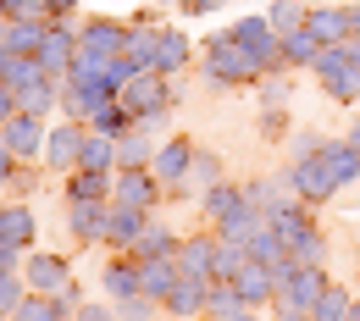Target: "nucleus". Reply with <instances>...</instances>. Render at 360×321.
Wrapping results in <instances>:
<instances>
[{
	"label": "nucleus",
	"instance_id": "f257e3e1",
	"mask_svg": "<svg viewBox=\"0 0 360 321\" xmlns=\"http://www.w3.org/2000/svg\"><path fill=\"white\" fill-rule=\"evenodd\" d=\"M355 178H360V150H349V138L321 144L316 155L294 161V172H288V183H294V199H300V205H321L327 194H338V188L355 183Z\"/></svg>",
	"mask_w": 360,
	"mask_h": 321
},
{
	"label": "nucleus",
	"instance_id": "f03ea898",
	"mask_svg": "<svg viewBox=\"0 0 360 321\" xmlns=\"http://www.w3.org/2000/svg\"><path fill=\"white\" fill-rule=\"evenodd\" d=\"M205 78L222 84V89H244V84H255L266 72H261V61L238 45L233 34H217V39H205Z\"/></svg>",
	"mask_w": 360,
	"mask_h": 321
},
{
	"label": "nucleus",
	"instance_id": "7ed1b4c3",
	"mask_svg": "<svg viewBox=\"0 0 360 321\" xmlns=\"http://www.w3.org/2000/svg\"><path fill=\"white\" fill-rule=\"evenodd\" d=\"M271 228H277V238L288 244V255L300 266H321V228L311 222V211L283 205V211H271Z\"/></svg>",
	"mask_w": 360,
	"mask_h": 321
},
{
	"label": "nucleus",
	"instance_id": "20e7f679",
	"mask_svg": "<svg viewBox=\"0 0 360 321\" xmlns=\"http://www.w3.org/2000/svg\"><path fill=\"white\" fill-rule=\"evenodd\" d=\"M134 55L144 61V72H178L183 61H188V39L183 34H155V28H139L134 34Z\"/></svg>",
	"mask_w": 360,
	"mask_h": 321
},
{
	"label": "nucleus",
	"instance_id": "39448f33",
	"mask_svg": "<svg viewBox=\"0 0 360 321\" xmlns=\"http://www.w3.org/2000/svg\"><path fill=\"white\" fill-rule=\"evenodd\" d=\"M316 78H321V89L333 94V100H360V67L349 61L344 45H327L316 55Z\"/></svg>",
	"mask_w": 360,
	"mask_h": 321
},
{
	"label": "nucleus",
	"instance_id": "423d86ee",
	"mask_svg": "<svg viewBox=\"0 0 360 321\" xmlns=\"http://www.w3.org/2000/svg\"><path fill=\"white\" fill-rule=\"evenodd\" d=\"M233 39L261 61V72H283V39H277V28H271L266 17H238Z\"/></svg>",
	"mask_w": 360,
	"mask_h": 321
},
{
	"label": "nucleus",
	"instance_id": "0eeeda50",
	"mask_svg": "<svg viewBox=\"0 0 360 321\" xmlns=\"http://www.w3.org/2000/svg\"><path fill=\"white\" fill-rule=\"evenodd\" d=\"M117 100L134 111L139 122H150L155 111H167V105H172V89H167V78H161V72H134V78L122 84V94H117Z\"/></svg>",
	"mask_w": 360,
	"mask_h": 321
},
{
	"label": "nucleus",
	"instance_id": "6e6552de",
	"mask_svg": "<svg viewBox=\"0 0 360 321\" xmlns=\"http://www.w3.org/2000/svg\"><path fill=\"white\" fill-rule=\"evenodd\" d=\"M327 294V266H294V272L283 277V288H277V310H311L316 299Z\"/></svg>",
	"mask_w": 360,
	"mask_h": 321
},
{
	"label": "nucleus",
	"instance_id": "1a4fd4ad",
	"mask_svg": "<svg viewBox=\"0 0 360 321\" xmlns=\"http://www.w3.org/2000/svg\"><path fill=\"white\" fill-rule=\"evenodd\" d=\"M144 228H150V211L111 199V205H105V238H100V244H111V249H134Z\"/></svg>",
	"mask_w": 360,
	"mask_h": 321
},
{
	"label": "nucleus",
	"instance_id": "9d476101",
	"mask_svg": "<svg viewBox=\"0 0 360 321\" xmlns=\"http://www.w3.org/2000/svg\"><path fill=\"white\" fill-rule=\"evenodd\" d=\"M72 61H78V34H72L67 22H50V39L39 45V67L61 84V78L72 72Z\"/></svg>",
	"mask_w": 360,
	"mask_h": 321
},
{
	"label": "nucleus",
	"instance_id": "9b49d317",
	"mask_svg": "<svg viewBox=\"0 0 360 321\" xmlns=\"http://www.w3.org/2000/svg\"><path fill=\"white\" fill-rule=\"evenodd\" d=\"M84 138H89L84 122H61V128H50V133H45L50 166H56V172H72V166H78V155H84Z\"/></svg>",
	"mask_w": 360,
	"mask_h": 321
},
{
	"label": "nucleus",
	"instance_id": "f8f14e48",
	"mask_svg": "<svg viewBox=\"0 0 360 321\" xmlns=\"http://www.w3.org/2000/svg\"><path fill=\"white\" fill-rule=\"evenodd\" d=\"M205 299H211V277H188V272H183L178 282H172V294L161 299V310H172V316H183V321H194L200 310H205Z\"/></svg>",
	"mask_w": 360,
	"mask_h": 321
},
{
	"label": "nucleus",
	"instance_id": "ddd939ff",
	"mask_svg": "<svg viewBox=\"0 0 360 321\" xmlns=\"http://www.w3.org/2000/svg\"><path fill=\"white\" fill-rule=\"evenodd\" d=\"M0 144H6L17 161H28V155L45 144V122H39V117H28V111H17L11 122H0Z\"/></svg>",
	"mask_w": 360,
	"mask_h": 321
},
{
	"label": "nucleus",
	"instance_id": "4468645a",
	"mask_svg": "<svg viewBox=\"0 0 360 321\" xmlns=\"http://www.w3.org/2000/svg\"><path fill=\"white\" fill-rule=\"evenodd\" d=\"M45 39H50V17H11L6 34H0V45L11 50V55H39Z\"/></svg>",
	"mask_w": 360,
	"mask_h": 321
},
{
	"label": "nucleus",
	"instance_id": "2eb2a0df",
	"mask_svg": "<svg viewBox=\"0 0 360 321\" xmlns=\"http://www.w3.org/2000/svg\"><path fill=\"white\" fill-rule=\"evenodd\" d=\"M100 282H105L111 299H134V294H144V266H139V255H117V261L100 272Z\"/></svg>",
	"mask_w": 360,
	"mask_h": 321
},
{
	"label": "nucleus",
	"instance_id": "dca6fc26",
	"mask_svg": "<svg viewBox=\"0 0 360 321\" xmlns=\"http://www.w3.org/2000/svg\"><path fill=\"white\" fill-rule=\"evenodd\" d=\"M217 255H222V238H217V232L183 238V249H178V272H188V277H211Z\"/></svg>",
	"mask_w": 360,
	"mask_h": 321
},
{
	"label": "nucleus",
	"instance_id": "f3484780",
	"mask_svg": "<svg viewBox=\"0 0 360 321\" xmlns=\"http://www.w3.org/2000/svg\"><path fill=\"white\" fill-rule=\"evenodd\" d=\"M305 28H311L321 45H349V39H355V22H349V11H338V6L305 11Z\"/></svg>",
	"mask_w": 360,
	"mask_h": 321
},
{
	"label": "nucleus",
	"instance_id": "a211bd4d",
	"mask_svg": "<svg viewBox=\"0 0 360 321\" xmlns=\"http://www.w3.org/2000/svg\"><path fill=\"white\" fill-rule=\"evenodd\" d=\"M111 199H122V205H139V211H155V199H161V183H155V172L144 166V172H117V194Z\"/></svg>",
	"mask_w": 360,
	"mask_h": 321
},
{
	"label": "nucleus",
	"instance_id": "6ab92c4d",
	"mask_svg": "<svg viewBox=\"0 0 360 321\" xmlns=\"http://www.w3.org/2000/svg\"><path fill=\"white\" fill-rule=\"evenodd\" d=\"M111 194H117V172H89V166L67 172V199H89V205H105Z\"/></svg>",
	"mask_w": 360,
	"mask_h": 321
},
{
	"label": "nucleus",
	"instance_id": "aec40b11",
	"mask_svg": "<svg viewBox=\"0 0 360 321\" xmlns=\"http://www.w3.org/2000/svg\"><path fill=\"white\" fill-rule=\"evenodd\" d=\"M22 277H28V288H34V294H61V288L72 282V272H67V261H61V255H34V261L22 266Z\"/></svg>",
	"mask_w": 360,
	"mask_h": 321
},
{
	"label": "nucleus",
	"instance_id": "412c9836",
	"mask_svg": "<svg viewBox=\"0 0 360 321\" xmlns=\"http://www.w3.org/2000/svg\"><path fill=\"white\" fill-rule=\"evenodd\" d=\"M233 288H238V299H244V305H266V299H277V272L261 266V261H250L244 272L233 277Z\"/></svg>",
	"mask_w": 360,
	"mask_h": 321
},
{
	"label": "nucleus",
	"instance_id": "4be33fe9",
	"mask_svg": "<svg viewBox=\"0 0 360 321\" xmlns=\"http://www.w3.org/2000/svg\"><path fill=\"white\" fill-rule=\"evenodd\" d=\"M178 238H172V228H161V222H150V228L139 232V244L128 249V255H139V261H178Z\"/></svg>",
	"mask_w": 360,
	"mask_h": 321
},
{
	"label": "nucleus",
	"instance_id": "5701e85b",
	"mask_svg": "<svg viewBox=\"0 0 360 321\" xmlns=\"http://www.w3.org/2000/svg\"><path fill=\"white\" fill-rule=\"evenodd\" d=\"M188 166H194V144H188V138H172V144L155 155V166H150V172H155V178H172V188H183Z\"/></svg>",
	"mask_w": 360,
	"mask_h": 321
},
{
	"label": "nucleus",
	"instance_id": "b1692460",
	"mask_svg": "<svg viewBox=\"0 0 360 321\" xmlns=\"http://www.w3.org/2000/svg\"><path fill=\"white\" fill-rule=\"evenodd\" d=\"M139 128V117L122 105V100H111V105H100L89 117V133H105V138H122V133H134Z\"/></svg>",
	"mask_w": 360,
	"mask_h": 321
},
{
	"label": "nucleus",
	"instance_id": "393cba45",
	"mask_svg": "<svg viewBox=\"0 0 360 321\" xmlns=\"http://www.w3.org/2000/svg\"><path fill=\"white\" fill-rule=\"evenodd\" d=\"M105 205H111V199H105ZM105 205H89V199H72V238H84V244L105 238Z\"/></svg>",
	"mask_w": 360,
	"mask_h": 321
},
{
	"label": "nucleus",
	"instance_id": "a878e982",
	"mask_svg": "<svg viewBox=\"0 0 360 321\" xmlns=\"http://www.w3.org/2000/svg\"><path fill=\"white\" fill-rule=\"evenodd\" d=\"M321 39H316L311 28H294L288 39H283V67H316V55H321Z\"/></svg>",
	"mask_w": 360,
	"mask_h": 321
},
{
	"label": "nucleus",
	"instance_id": "bb28decb",
	"mask_svg": "<svg viewBox=\"0 0 360 321\" xmlns=\"http://www.w3.org/2000/svg\"><path fill=\"white\" fill-rule=\"evenodd\" d=\"M78 166H89V172H117V138L89 133V138H84V155H78ZM78 166H72V172H78Z\"/></svg>",
	"mask_w": 360,
	"mask_h": 321
},
{
	"label": "nucleus",
	"instance_id": "cd10ccee",
	"mask_svg": "<svg viewBox=\"0 0 360 321\" xmlns=\"http://www.w3.org/2000/svg\"><path fill=\"white\" fill-rule=\"evenodd\" d=\"M144 166H155V161H150V138L122 133L117 138V172H144Z\"/></svg>",
	"mask_w": 360,
	"mask_h": 321
},
{
	"label": "nucleus",
	"instance_id": "c85d7f7f",
	"mask_svg": "<svg viewBox=\"0 0 360 321\" xmlns=\"http://www.w3.org/2000/svg\"><path fill=\"white\" fill-rule=\"evenodd\" d=\"M0 238H11L17 249H28V244H34V211H28V205L0 211Z\"/></svg>",
	"mask_w": 360,
	"mask_h": 321
},
{
	"label": "nucleus",
	"instance_id": "c756f323",
	"mask_svg": "<svg viewBox=\"0 0 360 321\" xmlns=\"http://www.w3.org/2000/svg\"><path fill=\"white\" fill-rule=\"evenodd\" d=\"M222 183V161L211 155V150H194V166H188V178H183L178 194H188V188H217Z\"/></svg>",
	"mask_w": 360,
	"mask_h": 321
},
{
	"label": "nucleus",
	"instance_id": "7c9ffc66",
	"mask_svg": "<svg viewBox=\"0 0 360 321\" xmlns=\"http://www.w3.org/2000/svg\"><path fill=\"white\" fill-rule=\"evenodd\" d=\"M139 266H144V294H150V299H167V294H172V282H178V261H139Z\"/></svg>",
	"mask_w": 360,
	"mask_h": 321
},
{
	"label": "nucleus",
	"instance_id": "2f4dec72",
	"mask_svg": "<svg viewBox=\"0 0 360 321\" xmlns=\"http://www.w3.org/2000/svg\"><path fill=\"white\" fill-rule=\"evenodd\" d=\"M28 294H34V288H28V277H17V272H0V321H11V316H17Z\"/></svg>",
	"mask_w": 360,
	"mask_h": 321
},
{
	"label": "nucleus",
	"instance_id": "473e14b6",
	"mask_svg": "<svg viewBox=\"0 0 360 321\" xmlns=\"http://www.w3.org/2000/svg\"><path fill=\"white\" fill-rule=\"evenodd\" d=\"M238 310H250V305L238 299V288H233V282H211V299H205V316H222V321H233Z\"/></svg>",
	"mask_w": 360,
	"mask_h": 321
},
{
	"label": "nucleus",
	"instance_id": "72a5a7b5",
	"mask_svg": "<svg viewBox=\"0 0 360 321\" xmlns=\"http://www.w3.org/2000/svg\"><path fill=\"white\" fill-rule=\"evenodd\" d=\"M349 305H355V299H349L338 282H327V294L311 305V321H344V316H349Z\"/></svg>",
	"mask_w": 360,
	"mask_h": 321
},
{
	"label": "nucleus",
	"instance_id": "f704fd0d",
	"mask_svg": "<svg viewBox=\"0 0 360 321\" xmlns=\"http://www.w3.org/2000/svg\"><path fill=\"white\" fill-rule=\"evenodd\" d=\"M238 205H244V188H238V183H217V188H205V216H211V222H222L227 211H238Z\"/></svg>",
	"mask_w": 360,
	"mask_h": 321
},
{
	"label": "nucleus",
	"instance_id": "c9c22d12",
	"mask_svg": "<svg viewBox=\"0 0 360 321\" xmlns=\"http://www.w3.org/2000/svg\"><path fill=\"white\" fill-rule=\"evenodd\" d=\"M45 78H50V72L39 67V55H17V61H11V72H6V84H11L17 94L34 89V84H45Z\"/></svg>",
	"mask_w": 360,
	"mask_h": 321
},
{
	"label": "nucleus",
	"instance_id": "e433bc0d",
	"mask_svg": "<svg viewBox=\"0 0 360 321\" xmlns=\"http://www.w3.org/2000/svg\"><path fill=\"white\" fill-rule=\"evenodd\" d=\"M266 22H271V28H277V39H288L294 28H305V11H300L294 0H277V6H271V17H266Z\"/></svg>",
	"mask_w": 360,
	"mask_h": 321
},
{
	"label": "nucleus",
	"instance_id": "4c0bfd02",
	"mask_svg": "<svg viewBox=\"0 0 360 321\" xmlns=\"http://www.w3.org/2000/svg\"><path fill=\"white\" fill-rule=\"evenodd\" d=\"M161 310V299H150V294H134V299H117V316L122 321H150Z\"/></svg>",
	"mask_w": 360,
	"mask_h": 321
},
{
	"label": "nucleus",
	"instance_id": "58836bf2",
	"mask_svg": "<svg viewBox=\"0 0 360 321\" xmlns=\"http://www.w3.org/2000/svg\"><path fill=\"white\" fill-rule=\"evenodd\" d=\"M283 100H288V72H271V78H266V94H261V105H266V111H277Z\"/></svg>",
	"mask_w": 360,
	"mask_h": 321
},
{
	"label": "nucleus",
	"instance_id": "ea45409f",
	"mask_svg": "<svg viewBox=\"0 0 360 321\" xmlns=\"http://www.w3.org/2000/svg\"><path fill=\"white\" fill-rule=\"evenodd\" d=\"M11 117H17V89L0 84V122H11Z\"/></svg>",
	"mask_w": 360,
	"mask_h": 321
},
{
	"label": "nucleus",
	"instance_id": "a19ab883",
	"mask_svg": "<svg viewBox=\"0 0 360 321\" xmlns=\"http://www.w3.org/2000/svg\"><path fill=\"white\" fill-rule=\"evenodd\" d=\"M17 255H22V249H17L11 238H0V272H17Z\"/></svg>",
	"mask_w": 360,
	"mask_h": 321
},
{
	"label": "nucleus",
	"instance_id": "79ce46f5",
	"mask_svg": "<svg viewBox=\"0 0 360 321\" xmlns=\"http://www.w3.org/2000/svg\"><path fill=\"white\" fill-rule=\"evenodd\" d=\"M11 178H17V155H11V150H6V144H0V188L11 183Z\"/></svg>",
	"mask_w": 360,
	"mask_h": 321
},
{
	"label": "nucleus",
	"instance_id": "37998d69",
	"mask_svg": "<svg viewBox=\"0 0 360 321\" xmlns=\"http://www.w3.org/2000/svg\"><path fill=\"white\" fill-rule=\"evenodd\" d=\"M72 6H78V0H45V17H50V22H61Z\"/></svg>",
	"mask_w": 360,
	"mask_h": 321
},
{
	"label": "nucleus",
	"instance_id": "c03bdc74",
	"mask_svg": "<svg viewBox=\"0 0 360 321\" xmlns=\"http://www.w3.org/2000/svg\"><path fill=\"white\" fill-rule=\"evenodd\" d=\"M78 321H111V310L105 305H78Z\"/></svg>",
	"mask_w": 360,
	"mask_h": 321
},
{
	"label": "nucleus",
	"instance_id": "a18cd8bd",
	"mask_svg": "<svg viewBox=\"0 0 360 321\" xmlns=\"http://www.w3.org/2000/svg\"><path fill=\"white\" fill-rule=\"evenodd\" d=\"M261 128H266V138H283V117H277V111H266V117H261Z\"/></svg>",
	"mask_w": 360,
	"mask_h": 321
},
{
	"label": "nucleus",
	"instance_id": "49530a36",
	"mask_svg": "<svg viewBox=\"0 0 360 321\" xmlns=\"http://www.w3.org/2000/svg\"><path fill=\"white\" fill-rule=\"evenodd\" d=\"M271 321H311V310H277Z\"/></svg>",
	"mask_w": 360,
	"mask_h": 321
},
{
	"label": "nucleus",
	"instance_id": "de8ad7c7",
	"mask_svg": "<svg viewBox=\"0 0 360 321\" xmlns=\"http://www.w3.org/2000/svg\"><path fill=\"white\" fill-rule=\"evenodd\" d=\"M11 61H17V55H11V50L0 45V84H6V72H11Z\"/></svg>",
	"mask_w": 360,
	"mask_h": 321
},
{
	"label": "nucleus",
	"instance_id": "09e8293b",
	"mask_svg": "<svg viewBox=\"0 0 360 321\" xmlns=\"http://www.w3.org/2000/svg\"><path fill=\"white\" fill-rule=\"evenodd\" d=\"M217 0H183V11H211Z\"/></svg>",
	"mask_w": 360,
	"mask_h": 321
},
{
	"label": "nucleus",
	"instance_id": "8fccbe9b",
	"mask_svg": "<svg viewBox=\"0 0 360 321\" xmlns=\"http://www.w3.org/2000/svg\"><path fill=\"white\" fill-rule=\"evenodd\" d=\"M344 50H349V61H355V67H360V34H355V39H349V45H344Z\"/></svg>",
	"mask_w": 360,
	"mask_h": 321
},
{
	"label": "nucleus",
	"instance_id": "3c124183",
	"mask_svg": "<svg viewBox=\"0 0 360 321\" xmlns=\"http://www.w3.org/2000/svg\"><path fill=\"white\" fill-rule=\"evenodd\" d=\"M349 150H360V128H355V133H349Z\"/></svg>",
	"mask_w": 360,
	"mask_h": 321
},
{
	"label": "nucleus",
	"instance_id": "603ef678",
	"mask_svg": "<svg viewBox=\"0 0 360 321\" xmlns=\"http://www.w3.org/2000/svg\"><path fill=\"white\" fill-rule=\"evenodd\" d=\"M344 321H360V305H349V316H344Z\"/></svg>",
	"mask_w": 360,
	"mask_h": 321
},
{
	"label": "nucleus",
	"instance_id": "864d4df0",
	"mask_svg": "<svg viewBox=\"0 0 360 321\" xmlns=\"http://www.w3.org/2000/svg\"><path fill=\"white\" fill-rule=\"evenodd\" d=\"M0 17H11V0H0Z\"/></svg>",
	"mask_w": 360,
	"mask_h": 321
},
{
	"label": "nucleus",
	"instance_id": "5fc2aeb1",
	"mask_svg": "<svg viewBox=\"0 0 360 321\" xmlns=\"http://www.w3.org/2000/svg\"><path fill=\"white\" fill-rule=\"evenodd\" d=\"M194 321H222V316H194Z\"/></svg>",
	"mask_w": 360,
	"mask_h": 321
},
{
	"label": "nucleus",
	"instance_id": "6e6d98bb",
	"mask_svg": "<svg viewBox=\"0 0 360 321\" xmlns=\"http://www.w3.org/2000/svg\"><path fill=\"white\" fill-rule=\"evenodd\" d=\"M178 6H183V0H178Z\"/></svg>",
	"mask_w": 360,
	"mask_h": 321
}]
</instances>
